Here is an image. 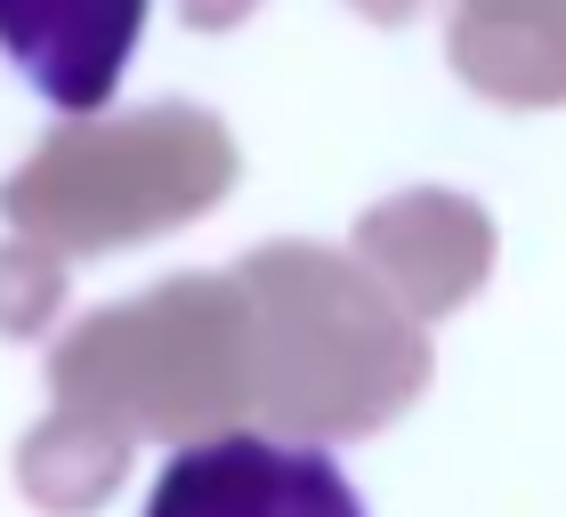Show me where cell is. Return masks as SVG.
<instances>
[{"label": "cell", "instance_id": "cell-1", "mask_svg": "<svg viewBox=\"0 0 566 517\" xmlns=\"http://www.w3.org/2000/svg\"><path fill=\"white\" fill-rule=\"evenodd\" d=\"M138 33L146 0H0V49L24 73V89L57 114L114 106Z\"/></svg>", "mask_w": 566, "mask_h": 517}, {"label": "cell", "instance_id": "cell-2", "mask_svg": "<svg viewBox=\"0 0 566 517\" xmlns=\"http://www.w3.org/2000/svg\"><path fill=\"white\" fill-rule=\"evenodd\" d=\"M195 494H227V502H300L316 494L332 509H348V485L324 469V461H283L251 436H227V445H195L178 469L154 485V502H195Z\"/></svg>", "mask_w": 566, "mask_h": 517}]
</instances>
